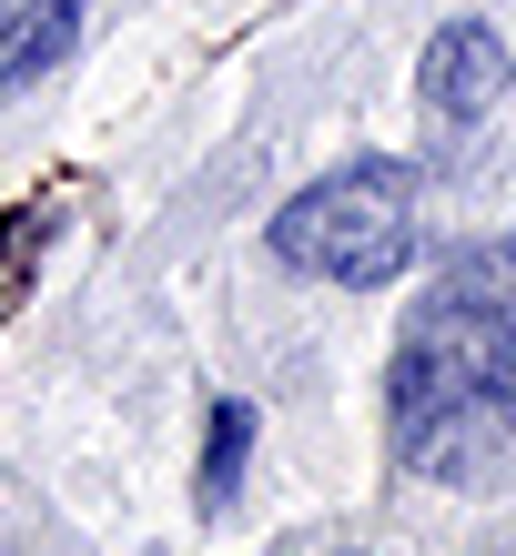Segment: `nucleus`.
<instances>
[{
  "label": "nucleus",
  "instance_id": "1",
  "mask_svg": "<svg viewBox=\"0 0 516 556\" xmlns=\"http://www.w3.org/2000/svg\"><path fill=\"white\" fill-rule=\"evenodd\" d=\"M395 455L426 485L516 476V324L436 283L395 344Z\"/></svg>",
  "mask_w": 516,
  "mask_h": 556
},
{
  "label": "nucleus",
  "instance_id": "2",
  "mask_svg": "<svg viewBox=\"0 0 516 556\" xmlns=\"http://www.w3.org/2000/svg\"><path fill=\"white\" fill-rule=\"evenodd\" d=\"M415 243H426V223H415V173L405 162H344V173L304 182L294 203L274 213V253L314 283H395L415 264Z\"/></svg>",
  "mask_w": 516,
  "mask_h": 556
},
{
  "label": "nucleus",
  "instance_id": "3",
  "mask_svg": "<svg viewBox=\"0 0 516 556\" xmlns=\"http://www.w3.org/2000/svg\"><path fill=\"white\" fill-rule=\"evenodd\" d=\"M506 81H516V61H506V41H496L487 21H445L436 41H426V102L445 122H487L506 102Z\"/></svg>",
  "mask_w": 516,
  "mask_h": 556
},
{
  "label": "nucleus",
  "instance_id": "4",
  "mask_svg": "<svg viewBox=\"0 0 516 556\" xmlns=\"http://www.w3.org/2000/svg\"><path fill=\"white\" fill-rule=\"evenodd\" d=\"M91 0H0V91H30L41 72L81 51Z\"/></svg>",
  "mask_w": 516,
  "mask_h": 556
},
{
  "label": "nucleus",
  "instance_id": "5",
  "mask_svg": "<svg viewBox=\"0 0 516 556\" xmlns=\"http://www.w3.org/2000/svg\"><path fill=\"white\" fill-rule=\"evenodd\" d=\"M445 283H456L466 304H487V314L516 324V243H466L456 264H445Z\"/></svg>",
  "mask_w": 516,
  "mask_h": 556
},
{
  "label": "nucleus",
  "instance_id": "6",
  "mask_svg": "<svg viewBox=\"0 0 516 556\" xmlns=\"http://www.w3.org/2000/svg\"><path fill=\"white\" fill-rule=\"evenodd\" d=\"M243 455H253V405H234V395H223V405H213V435H203V506H223V496H234Z\"/></svg>",
  "mask_w": 516,
  "mask_h": 556
}]
</instances>
